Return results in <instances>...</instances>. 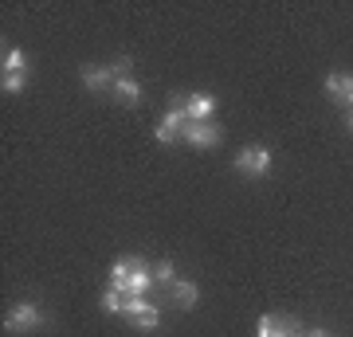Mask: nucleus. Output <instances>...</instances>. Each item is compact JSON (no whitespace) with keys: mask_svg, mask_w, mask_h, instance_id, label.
<instances>
[{"mask_svg":"<svg viewBox=\"0 0 353 337\" xmlns=\"http://www.w3.org/2000/svg\"><path fill=\"white\" fill-rule=\"evenodd\" d=\"M48 322V318H43V306H39V302H16L12 310L4 314V329H8V334H32V329H39V325Z\"/></svg>","mask_w":353,"mask_h":337,"instance_id":"1","label":"nucleus"},{"mask_svg":"<svg viewBox=\"0 0 353 337\" xmlns=\"http://www.w3.org/2000/svg\"><path fill=\"white\" fill-rule=\"evenodd\" d=\"M236 173L252 176V181H263L271 173V150H263V145H243L236 153Z\"/></svg>","mask_w":353,"mask_h":337,"instance_id":"2","label":"nucleus"},{"mask_svg":"<svg viewBox=\"0 0 353 337\" xmlns=\"http://www.w3.org/2000/svg\"><path fill=\"white\" fill-rule=\"evenodd\" d=\"M181 141H189L192 150H212V145H220V125L216 122H189L181 130Z\"/></svg>","mask_w":353,"mask_h":337,"instance_id":"3","label":"nucleus"},{"mask_svg":"<svg viewBox=\"0 0 353 337\" xmlns=\"http://www.w3.org/2000/svg\"><path fill=\"white\" fill-rule=\"evenodd\" d=\"M306 329L299 322H294V318H271V314H263V318H259V322H255V337H303Z\"/></svg>","mask_w":353,"mask_h":337,"instance_id":"4","label":"nucleus"},{"mask_svg":"<svg viewBox=\"0 0 353 337\" xmlns=\"http://www.w3.org/2000/svg\"><path fill=\"white\" fill-rule=\"evenodd\" d=\"M326 94L334 102H341L345 110H353V75H345V71H330L326 75Z\"/></svg>","mask_w":353,"mask_h":337,"instance_id":"5","label":"nucleus"},{"mask_svg":"<svg viewBox=\"0 0 353 337\" xmlns=\"http://www.w3.org/2000/svg\"><path fill=\"white\" fill-rule=\"evenodd\" d=\"M169 298H173L176 310H192V306L201 302V287H196V283H185V278H176L173 287H169Z\"/></svg>","mask_w":353,"mask_h":337,"instance_id":"6","label":"nucleus"},{"mask_svg":"<svg viewBox=\"0 0 353 337\" xmlns=\"http://www.w3.org/2000/svg\"><path fill=\"white\" fill-rule=\"evenodd\" d=\"M185 110H189V122H212L216 99L212 94H189V99H185Z\"/></svg>","mask_w":353,"mask_h":337,"instance_id":"7","label":"nucleus"},{"mask_svg":"<svg viewBox=\"0 0 353 337\" xmlns=\"http://www.w3.org/2000/svg\"><path fill=\"white\" fill-rule=\"evenodd\" d=\"M157 278H153V267L145 259H134V275H130V294H145ZM126 294V298H130Z\"/></svg>","mask_w":353,"mask_h":337,"instance_id":"8","label":"nucleus"},{"mask_svg":"<svg viewBox=\"0 0 353 337\" xmlns=\"http://www.w3.org/2000/svg\"><path fill=\"white\" fill-rule=\"evenodd\" d=\"M130 275H134V259H118L110 267V290L118 294H130Z\"/></svg>","mask_w":353,"mask_h":337,"instance_id":"9","label":"nucleus"},{"mask_svg":"<svg viewBox=\"0 0 353 337\" xmlns=\"http://www.w3.org/2000/svg\"><path fill=\"white\" fill-rule=\"evenodd\" d=\"M83 87H87V90H106V87H114L110 67H83Z\"/></svg>","mask_w":353,"mask_h":337,"instance_id":"10","label":"nucleus"},{"mask_svg":"<svg viewBox=\"0 0 353 337\" xmlns=\"http://www.w3.org/2000/svg\"><path fill=\"white\" fill-rule=\"evenodd\" d=\"M114 94H118V99H122V102H126V106H138V102H141V87H138V79H114Z\"/></svg>","mask_w":353,"mask_h":337,"instance_id":"11","label":"nucleus"},{"mask_svg":"<svg viewBox=\"0 0 353 337\" xmlns=\"http://www.w3.org/2000/svg\"><path fill=\"white\" fill-rule=\"evenodd\" d=\"M0 67H4V75H24L28 55H24L20 48H4V59H0Z\"/></svg>","mask_w":353,"mask_h":337,"instance_id":"12","label":"nucleus"},{"mask_svg":"<svg viewBox=\"0 0 353 337\" xmlns=\"http://www.w3.org/2000/svg\"><path fill=\"white\" fill-rule=\"evenodd\" d=\"M130 322L138 325V329H145V334H150V329H157V322H161V310H157V306H153V302H150V306H145V310H141V314H134Z\"/></svg>","mask_w":353,"mask_h":337,"instance_id":"13","label":"nucleus"},{"mask_svg":"<svg viewBox=\"0 0 353 337\" xmlns=\"http://www.w3.org/2000/svg\"><path fill=\"white\" fill-rule=\"evenodd\" d=\"M102 310H106V314H126V294L106 290V294H102Z\"/></svg>","mask_w":353,"mask_h":337,"instance_id":"14","label":"nucleus"},{"mask_svg":"<svg viewBox=\"0 0 353 337\" xmlns=\"http://www.w3.org/2000/svg\"><path fill=\"white\" fill-rule=\"evenodd\" d=\"M153 278H157V283H165V287H173V283H176V267L169 259L153 263Z\"/></svg>","mask_w":353,"mask_h":337,"instance_id":"15","label":"nucleus"},{"mask_svg":"<svg viewBox=\"0 0 353 337\" xmlns=\"http://www.w3.org/2000/svg\"><path fill=\"white\" fill-rule=\"evenodd\" d=\"M130 67H134V63H130V55H118V59L110 63V75H114V79H126Z\"/></svg>","mask_w":353,"mask_h":337,"instance_id":"16","label":"nucleus"},{"mask_svg":"<svg viewBox=\"0 0 353 337\" xmlns=\"http://www.w3.org/2000/svg\"><path fill=\"white\" fill-rule=\"evenodd\" d=\"M24 83H28L24 75H4V94H20V90H24Z\"/></svg>","mask_w":353,"mask_h":337,"instance_id":"17","label":"nucleus"},{"mask_svg":"<svg viewBox=\"0 0 353 337\" xmlns=\"http://www.w3.org/2000/svg\"><path fill=\"white\" fill-rule=\"evenodd\" d=\"M153 138L161 141V145H173V141H181V134H173V130H165V125L157 122V130H153Z\"/></svg>","mask_w":353,"mask_h":337,"instance_id":"18","label":"nucleus"},{"mask_svg":"<svg viewBox=\"0 0 353 337\" xmlns=\"http://www.w3.org/2000/svg\"><path fill=\"white\" fill-rule=\"evenodd\" d=\"M303 337H334V334H330V329H306Z\"/></svg>","mask_w":353,"mask_h":337,"instance_id":"19","label":"nucleus"},{"mask_svg":"<svg viewBox=\"0 0 353 337\" xmlns=\"http://www.w3.org/2000/svg\"><path fill=\"white\" fill-rule=\"evenodd\" d=\"M345 130L353 134V110H345Z\"/></svg>","mask_w":353,"mask_h":337,"instance_id":"20","label":"nucleus"}]
</instances>
